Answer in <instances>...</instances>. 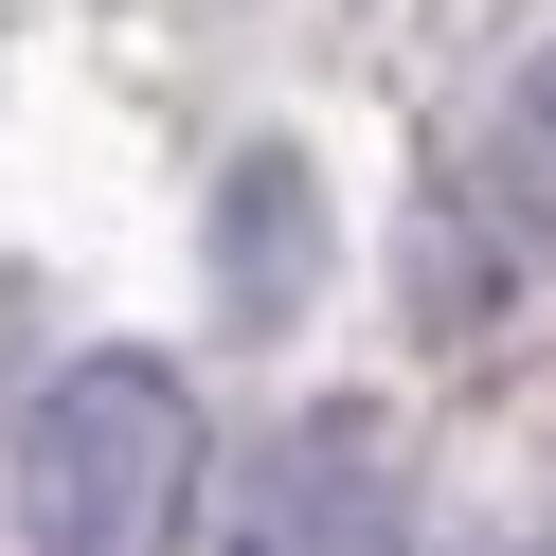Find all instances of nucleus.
<instances>
[{
    "instance_id": "f257e3e1",
    "label": "nucleus",
    "mask_w": 556,
    "mask_h": 556,
    "mask_svg": "<svg viewBox=\"0 0 556 556\" xmlns=\"http://www.w3.org/2000/svg\"><path fill=\"white\" fill-rule=\"evenodd\" d=\"M18 520L37 556H162L198 520V395L162 359H73L18 413Z\"/></svg>"
},
{
    "instance_id": "f03ea898",
    "label": "nucleus",
    "mask_w": 556,
    "mask_h": 556,
    "mask_svg": "<svg viewBox=\"0 0 556 556\" xmlns=\"http://www.w3.org/2000/svg\"><path fill=\"white\" fill-rule=\"evenodd\" d=\"M377 539H395V467L359 413H288L216 503V556H377Z\"/></svg>"
},
{
    "instance_id": "7ed1b4c3",
    "label": "nucleus",
    "mask_w": 556,
    "mask_h": 556,
    "mask_svg": "<svg viewBox=\"0 0 556 556\" xmlns=\"http://www.w3.org/2000/svg\"><path fill=\"white\" fill-rule=\"evenodd\" d=\"M484 198H503V216H520V233L556 252V54H520L503 126H484Z\"/></svg>"
}]
</instances>
